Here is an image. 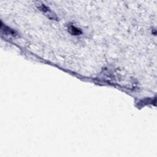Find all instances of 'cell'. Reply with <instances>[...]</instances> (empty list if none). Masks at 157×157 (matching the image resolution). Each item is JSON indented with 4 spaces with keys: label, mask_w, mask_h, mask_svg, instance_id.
Returning a JSON list of instances; mask_svg holds the SVG:
<instances>
[{
    "label": "cell",
    "mask_w": 157,
    "mask_h": 157,
    "mask_svg": "<svg viewBox=\"0 0 157 157\" xmlns=\"http://www.w3.org/2000/svg\"><path fill=\"white\" fill-rule=\"evenodd\" d=\"M68 31L72 35H81L82 33V31L81 30V29L78 28L76 27L75 26L70 25L68 26Z\"/></svg>",
    "instance_id": "cell-1"
}]
</instances>
